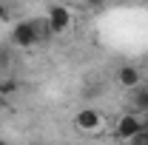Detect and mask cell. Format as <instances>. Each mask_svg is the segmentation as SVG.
<instances>
[{"label":"cell","instance_id":"cell-2","mask_svg":"<svg viewBox=\"0 0 148 145\" xmlns=\"http://www.w3.org/2000/svg\"><path fill=\"white\" fill-rule=\"evenodd\" d=\"M71 23H74L71 6H66V3H54V6H49V12H46V26H49L51 34H63V31H69Z\"/></svg>","mask_w":148,"mask_h":145},{"label":"cell","instance_id":"cell-8","mask_svg":"<svg viewBox=\"0 0 148 145\" xmlns=\"http://www.w3.org/2000/svg\"><path fill=\"white\" fill-rule=\"evenodd\" d=\"M143 131L148 134V117H143Z\"/></svg>","mask_w":148,"mask_h":145},{"label":"cell","instance_id":"cell-4","mask_svg":"<svg viewBox=\"0 0 148 145\" xmlns=\"http://www.w3.org/2000/svg\"><path fill=\"white\" fill-rule=\"evenodd\" d=\"M117 83H120V88H125V91H140L143 88V74L134 66H120L117 68Z\"/></svg>","mask_w":148,"mask_h":145},{"label":"cell","instance_id":"cell-1","mask_svg":"<svg viewBox=\"0 0 148 145\" xmlns=\"http://www.w3.org/2000/svg\"><path fill=\"white\" fill-rule=\"evenodd\" d=\"M74 128H77L80 134H86V137H94V134H100V131L106 128V114L100 108L86 105V108H80L74 114Z\"/></svg>","mask_w":148,"mask_h":145},{"label":"cell","instance_id":"cell-5","mask_svg":"<svg viewBox=\"0 0 148 145\" xmlns=\"http://www.w3.org/2000/svg\"><path fill=\"white\" fill-rule=\"evenodd\" d=\"M137 97H134V111L140 114V117H148V88L143 91H134Z\"/></svg>","mask_w":148,"mask_h":145},{"label":"cell","instance_id":"cell-6","mask_svg":"<svg viewBox=\"0 0 148 145\" xmlns=\"http://www.w3.org/2000/svg\"><path fill=\"white\" fill-rule=\"evenodd\" d=\"M125 145H148V134H145V131H140V134H137L134 140H128Z\"/></svg>","mask_w":148,"mask_h":145},{"label":"cell","instance_id":"cell-7","mask_svg":"<svg viewBox=\"0 0 148 145\" xmlns=\"http://www.w3.org/2000/svg\"><path fill=\"white\" fill-rule=\"evenodd\" d=\"M0 20H3V23L9 20V6H3V3H0Z\"/></svg>","mask_w":148,"mask_h":145},{"label":"cell","instance_id":"cell-3","mask_svg":"<svg viewBox=\"0 0 148 145\" xmlns=\"http://www.w3.org/2000/svg\"><path fill=\"white\" fill-rule=\"evenodd\" d=\"M140 131H143V117H140L137 111H128V114H120V120H117V125H114V137L123 140V142H128Z\"/></svg>","mask_w":148,"mask_h":145}]
</instances>
